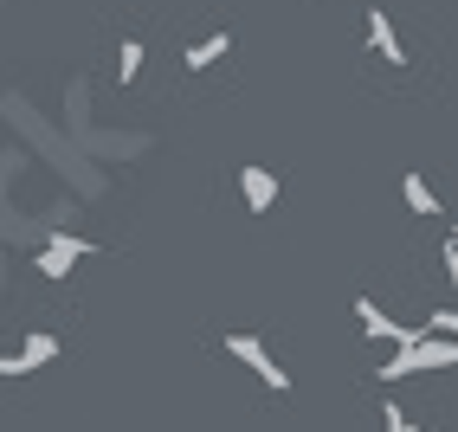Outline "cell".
I'll use <instances>...</instances> for the list:
<instances>
[{
    "instance_id": "cell-13",
    "label": "cell",
    "mask_w": 458,
    "mask_h": 432,
    "mask_svg": "<svg viewBox=\"0 0 458 432\" xmlns=\"http://www.w3.org/2000/svg\"><path fill=\"white\" fill-rule=\"evenodd\" d=\"M452 245H458V226H452Z\"/></svg>"
},
{
    "instance_id": "cell-1",
    "label": "cell",
    "mask_w": 458,
    "mask_h": 432,
    "mask_svg": "<svg viewBox=\"0 0 458 432\" xmlns=\"http://www.w3.org/2000/svg\"><path fill=\"white\" fill-rule=\"evenodd\" d=\"M226 355H233V361H246V368H252V375H259V381H265L271 394H291V375L278 368V355H271V349L259 343V335L233 329V335H226Z\"/></svg>"
},
{
    "instance_id": "cell-6",
    "label": "cell",
    "mask_w": 458,
    "mask_h": 432,
    "mask_svg": "<svg viewBox=\"0 0 458 432\" xmlns=\"http://www.w3.org/2000/svg\"><path fill=\"white\" fill-rule=\"evenodd\" d=\"M226 52H233V33L220 26V33H207V39H194L188 52H181V65H188V72H213V65H220Z\"/></svg>"
},
{
    "instance_id": "cell-10",
    "label": "cell",
    "mask_w": 458,
    "mask_h": 432,
    "mask_svg": "<svg viewBox=\"0 0 458 432\" xmlns=\"http://www.w3.org/2000/svg\"><path fill=\"white\" fill-rule=\"evenodd\" d=\"M426 335H458V310H433L426 317Z\"/></svg>"
},
{
    "instance_id": "cell-3",
    "label": "cell",
    "mask_w": 458,
    "mask_h": 432,
    "mask_svg": "<svg viewBox=\"0 0 458 432\" xmlns=\"http://www.w3.org/2000/svg\"><path fill=\"white\" fill-rule=\"evenodd\" d=\"M355 323H361L369 343H387V349H401V343H413V335H420V329H407V323H394L375 297H355Z\"/></svg>"
},
{
    "instance_id": "cell-12",
    "label": "cell",
    "mask_w": 458,
    "mask_h": 432,
    "mask_svg": "<svg viewBox=\"0 0 458 432\" xmlns=\"http://www.w3.org/2000/svg\"><path fill=\"white\" fill-rule=\"evenodd\" d=\"M445 271H452V284H458V245H445Z\"/></svg>"
},
{
    "instance_id": "cell-9",
    "label": "cell",
    "mask_w": 458,
    "mask_h": 432,
    "mask_svg": "<svg viewBox=\"0 0 458 432\" xmlns=\"http://www.w3.org/2000/svg\"><path fill=\"white\" fill-rule=\"evenodd\" d=\"M142 78V39H123L116 46V84H136Z\"/></svg>"
},
{
    "instance_id": "cell-7",
    "label": "cell",
    "mask_w": 458,
    "mask_h": 432,
    "mask_svg": "<svg viewBox=\"0 0 458 432\" xmlns=\"http://www.w3.org/2000/svg\"><path fill=\"white\" fill-rule=\"evenodd\" d=\"M369 46L387 58V65H407V46H401V33H394V20L381 7H369Z\"/></svg>"
},
{
    "instance_id": "cell-2",
    "label": "cell",
    "mask_w": 458,
    "mask_h": 432,
    "mask_svg": "<svg viewBox=\"0 0 458 432\" xmlns=\"http://www.w3.org/2000/svg\"><path fill=\"white\" fill-rule=\"evenodd\" d=\"M84 258H98V245L90 239H78V233H52V245L39 252V277H72V265H84Z\"/></svg>"
},
{
    "instance_id": "cell-11",
    "label": "cell",
    "mask_w": 458,
    "mask_h": 432,
    "mask_svg": "<svg viewBox=\"0 0 458 432\" xmlns=\"http://www.w3.org/2000/svg\"><path fill=\"white\" fill-rule=\"evenodd\" d=\"M381 426H387V432H413V426H407V407H394V400L381 407Z\"/></svg>"
},
{
    "instance_id": "cell-4",
    "label": "cell",
    "mask_w": 458,
    "mask_h": 432,
    "mask_svg": "<svg viewBox=\"0 0 458 432\" xmlns=\"http://www.w3.org/2000/svg\"><path fill=\"white\" fill-rule=\"evenodd\" d=\"M46 361H58V335H46V329H33V335H26V343L20 349H7V355H0V375H33V368H46Z\"/></svg>"
},
{
    "instance_id": "cell-8",
    "label": "cell",
    "mask_w": 458,
    "mask_h": 432,
    "mask_svg": "<svg viewBox=\"0 0 458 432\" xmlns=\"http://www.w3.org/2000/svg\"><path fill=\"white\" fill-rule=\"evenodd\" d=\"M401 194H407V207H413V213H426V220H439V194L426 188V174H407V181H401Z\"/></svg>"
},
{
    "instance_id": "cell-5",
    "label": "cell",
    "mask_w": 458,
    "mask_h": 432,
    "mask_svg": "<svg viewBox=\"0 0 458 432\" xmlns=\"http://www.w3.org/2000/svg\"><path fill=\"white\" fill-rule=\"evenodd\" d=\"M239 200H246V213H271L278 207V174L271 168H239Z\"/></svg>"
}]
</instances>
